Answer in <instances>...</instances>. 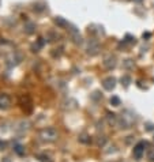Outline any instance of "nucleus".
I'll return each mask as SVG.
<instances>
[{"label":"nucleus","instance_id":"7","mask_svg":"<svg viewBox=\"0 0 154 162\" xmlns=\"http://www.w3.org/2000/svg\"><path fill=\"white\" fill-rule=\"evenodd\" d=\"M131 79H129V76H123L121 78V83H124V86H128Z\"/></svg>","mask_w":154,"mask_h":162},{"label":"nucleus","instance_id":"9","mask_svg":"<svg viewBox=\"0 0 154 162\" xmlns=\"http://www.w3.org/2000/svg\"><path fill=\"white\" fill-rule=\"evenodd\" d=\"M134 1H138V3H141V1H142V0H134Z\"/></svg>","mask_w":154,"mask_h":162},{"label":"nucleus","instance_id":"5","mask_svg":"<svg viewBox=\"0 0 154 162\" xmlns=\"http://www.w3.org/2000/svg\"><path fill=\"white\" fill-rule=\"evenodd\" d=\"M147 159L149 161L154 162V147H151V149L147 150Z\"/></svg>","mask_w":154,"mask_h":162},{"label":"nucleus","instance_id":"6","mask_svg":"<svg viewBox=\"0 0 154 162\" xmlns=\"http://www.w3.org/2000/svg\"><path fill=\"white\" fill-rule=\"evenodd\" d=\"M111 104H112V105H115V106H119V105H120V100H119L117 97H112V98H111Z\"/></svg>","mask_w":154,"mask_h":162},{"label":"nucleus","instance_id":"1","mask_svg":"<svg viewBox=\"0 0 154 162\" xmlns=\"http://www.w3.org/2000/svg\"><path fill=\"white\" fill-rule=\"evenodd\" d=\"M145 146H146L145 142H139V143L134 147V157H135V158H138V159L142 158V155H143V151H145Z\"/></svg>","mask_w":154,"mask_h":162},{"label":"nucleus","instance_id":"8","mask_svg":"<svg viewBox=\"0 0 154 162\" xmlns=\"http://www.w3.org/2000/svg\"><path fill=\"white\" fill-rule=\"evenodd\" d=\"M143 37H146V38H149V37H150V33H145V34H143Z\"/></svg>","mask_w":154,"mask_h":162},{"label":"nucleus","instance_id":"2","mask_svg":"<svg viewBox=\"0 0 154 162\" xmlns=\"http://www.w3.org/2000/svg\"><path fill=\"white\" fill-rule=\"evenodd\" d=\"M115 85H116V79L115 78H106L104 82H102V86H104L105 90H112L115 89Z\"/></svg>","mask_w":154,"mask_h":162},{"label":"nucleus","instance_id":"3","mask_svg":"<svg viewBox=\"0 0 154 162\" xmlns=\"http://www.w3.org/2000/svg\"><path fill=\"white\" fill-rule=\"evenodd\" d=\"M104 65L106 67V68H113V67L116 65V59H115L113 56H108L106 59H105Z\"/></svg>","mask_w":154,"mask_h":162},{"label":"nucleus","instance_id":"4","mask_svg":"<svg viewBox=\"0 0 154 162\" xmlns=\"http://www.w3.org/2000/svg\"><path fill=\"white\" fill-rule=\"evenodd\" d=\"M10 105V100L7 95H0V108H7Z\"/></svg>","mask_w":154,"mask_h":162}]
</instances>
